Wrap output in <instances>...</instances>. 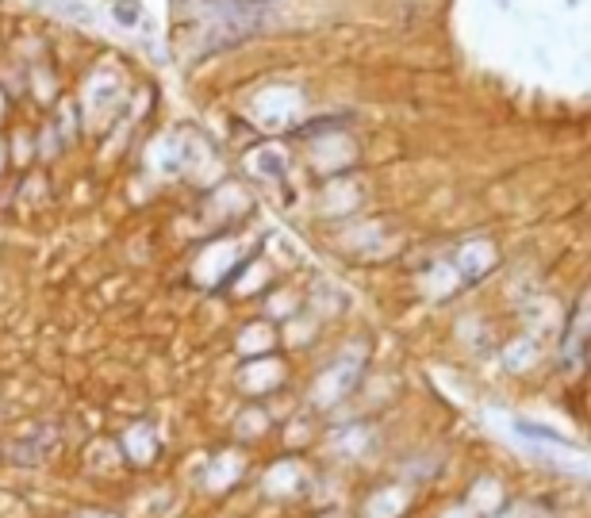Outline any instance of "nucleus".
Listing matches in <instances>:
<instances>
[{
  "label": "nucleus",
  "mask_w": 591,
  "mask_h": 518,
  "mask_svg": "<svg viewBox=\"0 0 591 518\" xmlns=\"http://www.w3.org/2000/svg\"><path fill=\"white\" fill-rule=\"evenodd\" d=\"M518 434H526V438H537V442H553V445H561V450H580L572 438H564V434H557V430H549V426H537V423H518L515 426Z\"/></svg>",
  "instance_id": "nucleus-1"
},
{
  "label": "nucleus",
  "mask_w": 591,
  "mask_h": 518,
  "mask_svg": "<svg viewBox=\"0 0 591 518\" xmlns=\"http://www.w3.org/2000/svg\"><path fill=\"white\" fill-rule=\"evenodd\" d=\"M116 20L119 23H135L138 20V8L131 4V0H127V4H116Z\"/></svg>",
  "instance_id": "nucleus-2"
}]
</instances>
